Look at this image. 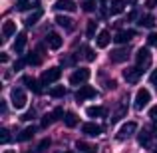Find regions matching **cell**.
<instances>
[{"label": "cell", "instance_id": "cell-1", "mask_svg": "<svg viewBox=\"0 0 157 153\" xmlns=\"http://www.w3.org/2000/svg\"><path fill=\"white\" fill-rule=\"evenodd\" d=\"M10 101H12V105H14L16 109H22V107H26V101H28L26 92H24L22 88H14V90L10 92Z\"/></svg>", "mask_w": 157, "mask_h": 153}, {"label": "cell", "instance_id": "cell-2", "mask_svg": "<svg viewBox=\"0 0 157 153\" xmlns=\"http://www.w3.org/2000/svg\"><path fill=\"white\" fill-rule=\"evenodd\" d=\"M149 101H151V94H149V90H145V88L137 90V94H135V109L141 111L143 107H147V103H149Z\"/></svg>", "mask_w": 157, "mask_h": 153}, {"label": "cell", "instance_id": "cell-3", "mask_svg": "<svg viewBox=\"0 0 157 153\" xmlns=\"http://www.w3.org/2000/svg\"><path fill=\"white\" fill-rule=\"evenodd\" d=\"M88 80H90V70L88 68H80V70H76V72L70 76V84L72 86H82Z\"/></svg>", "mask_w": 157, "mask_h": 153}, {"label": "cell", "instance_id": "cell-4", "mask_svg": "<svg viewBox=\"0 0 157 153\" xmlns=\"http://www.w3.org/2000/svg\"><path fill=\"white\" fill-rule=\"evenodd\" d=\"M60 76H62V70L54 66V68H48L46 72L42 74V80H40V82H42L44 86H50V84H54V82L60 80Z\"/></svg>", "mask_w": 157, "mask_h": 153}, {"label": "cell", "instance_id": "cell-5", "mask_svg": "<svg viewBox=\"0 0 157 153\" xmlns=\"http://www.w3.org/2000/svg\"><path fill=\"white\" fill-rule=\"evenodd\" d=\"M137 131V123L135 121H127V123H123L121 127H119V131H117V139L119 141H123V139H129L131 135Z\"/></svg>", "mask_w": 157, "mask_h": 153}, {"label": "cell", "instance_id": "cell-6", "mask_svg": "<svg viewBox=\"0 0 157 153\" xmlns=\"http://www.w3.org/2000/svg\"><path fill=\"white\" fill-rule=\"evenodd\" d=\"M135 62H137V66L141 70H145L147 66L151 64V54H149V50H147V48H139L137 54H135Z\"/></svg>", "mask_w": 157, "mask_h": 153}, {"label": "cell", "instance_id": "cell-7", "mask_svg": "<svg viewBox=\"0 0 157 153\" xmlns=\"http://www.w3.org/2000/svg\"><path fill=\"white\" fill-rule=\"evenodd\" d=\"M141 74H143V70L139 68V66H135V68H127V70H123V78H125V82H127V84H137V82H139V78H141Z\"/></svg>", "mask_w": 157, "mask_h": 153}, {"label": "cell", "instance_id": "cell-8", "mask_svg": "<svg viewBox=\"0 0 157 153\" xmlns=\"http://www.w3.org/2000/svg\"><path fill=\"white\" fill-rule=\"evenodd\" d=\"M90 98H96V90H94L92 86H82V88L76 92V100L78 101H86V100H90Z\"/></svg>", "mask_w": 157, "mask_h": 153}, {"label": "cell", "instance_id": "cell-9", "mask_svg": "<svg viewBox=\"0 0 157 153\" xmlns=\"http://www.w3.org/2000/svg\"><path fill=\"white\" fill-rule=\"evenodd\" d=\"M133 38H135V30H119L117 34H115L113 42L115 44H127V42H131Z\"/></svg>", "mask_w": 157, "mask_h": 153}, {"label": "cell", "instance_id": "cell-10", "mask_svg": "<svg viewBox=\"0 0 157 153\" xmlns=\"http://www.w3.org/2000/svg\"><path fill=\"white\" fill-rule=\"evenodd\" d=\"M127 58H129V52H127V48H117V50H113L109 54V60L113 62V64H121V62H125Z\"/></svg>", "mask_w": 157, "mask_h": 153}, {"label": "cell", "instance_id": "cell-11", "mask_svg": "<svg viewBox=\"0 0 157 153\" xmlns=\"http://www.w3.org/2000/svg\"><path fill=\"white\" fill-rule=\"evenodd\" d=\"M54 8L58 12H76V2L74 0H56Z\"/></svg>", "mask_w": 157, "mask_h": 153}, {"label": "cell", "instance_id": "cell-12", "mask_svg": "<svg viewBox=\"0 0 157 153\" xmlns=\"http://www.w3.org/2000/svg\"><path fill=\"white\" fill-rule=\"evenodd\" d=\"M46 44H48V48H52V50H60L62 44H64V40H62L60 34L50 32V34H48V38H46Z\"/></svg>", "mask_w": 157, "mask_h": 153}, {"label": "cell", "instance_id": "cell-13", "mask_svg": "<svg viewBox=\"0 0 157 153\" xmlns=\"http://www.w3.org/2000/svg\"><path fill=\"white\" fill-rule=\"evenodd\" d=\"M22 82L26 84V88H28V90H32L34 94H42V82L34 80V78H30V76H24V78H22Z\"/></svg>", "mask_w": 157, "mask_h": 153}, {"label": "cell", "instance_id": "cell-14", "mask_svg": "<svg viewBox=\"0 0 157 153\" xmlns=\"http://www.w3.org/2000/svg\"><path fill=\"white\" fill-rule=\"evenodd\" d=\"M82 131H84L86 135H90V137H98V135L101 133V127L98 125V123H84V125H82Z\"/></svg>", "mask_w": 157, "mask_h": 153}, {"label": "cell", "instance_id": "cell-15", "mask_svg": "<svg viewBox=\"0 0 157 153\" xmlns=\"http://www.w3.org/2000/svg\"><path fill=\"white\" fill-rule=\"evenodd\" d=\"M109 42H111V36H109V32H107V30H101L100 34H98V38H96V44H98V48H107V46H109Z\"/></svg>", "mask_w": 157, "mask_h": 153}, {"label": "cell", "instance_id": "cell-16", "mask_svg": "<svg viewBox=\"0 0 157 153\" xmlns=\"http://www.w3.org/2000/svg\"><path fill=\"white\" fill-rule=\"evenodd\" d=\"M56 24H58V26H62L64 30H74V20L68 18V16H64V14H58L56 16Z\"/></svg>", "mask_w": 157, "mask_h": 153}, {"label": "cell", "instance_id": "cell-17", "mask_svg": "<svg viewBox=\"0 0 157 153\" xmlns=\"http://www.w3.org/2000/svg\"><path fill=\"white\" fill-rule=\"evenodd\" d=\"M34 133H36V127H34V125H30V127H26V129L20 131V133L16 135V139H18V141H28V139L34 137Z\"/></svg>", "mask_w": 157, "mask_h": 153}, {"label": "cell", "instance_id": "cell-18", "mask_svg": "<svg viewBox=\"0 0 157 153\" xmlns=\"http://www.w3.org/2000/svg\"><path fill=\"white\" fill-rule=\"evenodd\" d=\"M24 46H26V34H24V32H20V34L16 36V40H14V52L16 54L24 52Z\"/></svg>", "mask_w": 157, "mask_h": 153}, {"label": "cell", "instance_id": "cell-19", "mask_svg": "<svg viewBox=\"0 0 157 153\" xmlns=\"http://www.w3.org/2000/svg\"><path fill=\"white\" fill-rule=\"evenodd\" d=\"M123 8H125V0H111V4H109L111 14H121Z\"/></svg>", "mask_w": 157, "mask_h": 153}, {"label": "cell", "instance_id": "cell-20", "mask_svg": "<svg viewBox=\"0 0 157 153\" xmlns=\"http://www.w3.org/2000/svg\"><path fill=\"white\" fill-rule=\"evenodd\" d=\"M12 34H16V24L12 22V20H8V22H4V26H2V36L4 38H10Z\"/></svg>", "mask_w": 157, "mask_h": 153}, {"label": "cell", "instance_id": "cell-21", "mask_svg": "<svg viewBox=\"0 0 157 153\" xmlns=\"http://www.w3.org/2000/svg\"><path fill=\"white\" fill-rule=\"evenodd\" d=\"M16 6H18V10H30V8L38 6V0H18Z\"/></svg>", "mask_w": 157, "mask_h": 153}, {"label": "cell", "instance_id": "cell-22", "mask_svg": "<svg viewBox=\"0 0 157 153\" xmlns=\"http://www.w3.org/2000/svg\"><path fill=\"white\" fill-rule=\"evenodd\" d=\"M139 26L141 28H153L155 26V18L151 14H145V16H141V18H139Z\"/></svg>", "mask_w": 157, "mask_h": 153}, {"label": "cell", "instance_id": "cell-23", "mask_svg": "<svg viewBox=\"0 0 157 153\" xmlns=\"http://www.w3.org/2000/svg\"><path fill=\"white\" fill-rule=\"evenodd\" d=\"M86 113H88V117H101V115H104V107H100V105H90L88 109H86Z\"/></svg>", "mask_w": 157, "mask_h": 153}, {"label": "cell", "instance_id": "cell-24", "mask_svg": "<svg viewBox=\"0 0 157 153\" xmlns=\"http://www.w3.org/2000/svg\"><path fill=\"white\" fill-rule=\"evenodd\" d=\"M64 123H66V127H76L78 125V115L72 113V111H70V113H66L64 115Z\"/></svg>", "mask_w": 157, "mask_h": 153}, {"label": "cell", "instance_id": "cell-25", "mask_svg": "<svg viewBox=\"0 0 157 153\" xmlns=\"http://www.w3.org/2000/svg\"><path fill=\"white\" fill-rule=\"evenodd\" d=\"M96 30H98V22L96 20H90L88 28H86V36H88V38H94V36H96Z\"/></svg>", "mask_w": 157, "mask_h": 153}, {"label": "cell", "instance_id": "cell-26", "mask_svg": "<svg viewBox=\"0 0 157 153\" xmlns=\"http://www.w3.org/2000/svg\"><path fill=\"white\" fill-rule=\"evenodd\" d=\"M40 18H42V10H40V8H38V10H36L34 14H30V16H28V18H26V24H28V26H34V24L38 22Z\"/></svg>", "mask_w": 157, "mask_h": 153}, {"label": "cell", "instance_id": "cell-27", "mask_svg": "<svg viewBox=\"0 0 157 153\" xmlns=\"http://www.w3.org/2000/svg\"><path fill=\"white\" fill-rule=\"evenodd\" d=\"M50 96H52V98H64V96H66L64 86H54V88L50 90Z\"/></svg>", "mask_w": 157, "mask_h": 153}, {"label": "cell", "instance_id": "cell-28", "mask_svg": "<svg viewBox=\"0 0 157 153\" xmlns=\"http://www.w3.org/2000/svg\"><path fill=\"white\" fill-rule=\"evenodd\" d=\"M149 139H151V133H147V131H141V133L137 135V143L139 145H149Z\"/></svg>", "mask_w": 157, "mask_h": 153}, {"label": "cell", "instance_id": "cell-29", "mask_svg": "<svg viewBox=\"0 0 157 153\" xmlns=\"http://www.w3.org/2000/svg\"><path fill=\"white\" fill-rule=\"evenodd\" d=\"M82 52H84V58L88 62H94L96 60V54H94V50L92 48H88V46H82Z\"/></svg>", "mask_w": 157, "mask_h": 153}, {"label": "cell", "instance_id": "cell-30", "mask_svg": "<svg viewBox=\"0 0 157 153\" xmlns=\"http://www.w3.org/2000/svg\"><path fill=\"white\" fill-rule=\"evenodd\" d=\"M0 143L2 145H6V143H10V133H8V129H0Z\"/></svg>", "mask_w": 157, "mask_h": 153}, {"label": "cell", "instance_id": "cell-31", "mask_svg": "<svg viewBox=\"0 0 157 153\" xmlns=\"http://www.w3.org/2000/svg\"><path fill=\"white\" fill-rule=\"evenodd\" d=\"M54 119H56V115H54V113H46V115L42 117V127L52 125V123H54Z\"/></svg>", "mask_w": 157, "mask_h": 153}, {"label": "cell", "instance_id": "cell-32", "mask_svg": "<svg viewBox=\"0 0 157 153\" xmlns=\"http://www.w3.org/2000/svg\"><path fill=\"white\" fill-rule=\"evenodd\" d=\"M50 145H52V141H50V139H42V141H40V145H38V149H36V151H38V153H44V151H46V149H48Z\"/></svg>", "mask_w": 157, "mask_h": 153}, {"label": "cell", "instance_id": "cell-33", "mask_svg": "<svg viewBox=\"0 0 157 153\" xmlns=\"http://www.w3.org/2000/svg\"><path fill=\"white\" fill-rule=\"evenodd\" d=\"M26 64L38 66V64H40V56H36V54H30V56H26Z\"/></svg>", "mask_w": 157, "mask_h": 153}, {"label": "cell", "instance_id": "cell-34", "mask_svg": "<svg viewBox=\"0 0 157 153\" xmlns=\"http://www.w3.org/2000/svg\"><path fill=\"white\" fill-rule=\"evenodd\" d=\"M84 10L86 12H94L96 10V2H94V0H86L84 2Z\"/></svg>", "mask_w": 157, "mask_h": 153}, {"label": "cell", "instance_id": "cell-35", "mask_svg": "<svg viewBox=\"0 0 157 153\" xmlns=\"http://www.w3.org/2000/svg\"><path fill=\"white\" fill-rule=\"evenodd\" d=\"M34 117H36V111H34V109L26 111V113L22 115V119H24V121H32V119H34Z\"/></svg>", "mask_w": 157, "mask_h": 153}, {"label": "cell", "instance_id": "cell-36", "mask_svg": "<svg viewBox=\"0 0 157 153\" xmlns=\"http://www.w3.org/2000/svg\"><path fill=\"white\" fill-rule=\"evenodd\" d=\"M76 147H78V149H80V151H86V153H90V151L94 149V147L86 145V143H82V141H78V143H76Z\"/></svg>", "mask_w": 157, "mask_h": 153}, {"label": "cell", "instance_id": "cell-37", "mask_svg": "<svg viewBox=\"0 0 157 153\" xmlns=\"http://www.w3.org/2000/svg\"><path fill=\"white\" fill-rule=\"evenodd\" d=\"M147 42H149V46H157V32H151L149 38H147Z\"/></svg>", "mask_w": 157, "mask_h": 153}, {"label": "cell", "instance_id": "cell-38", "mask_svg": "<svg viewBox=\"0 0 157 153\" xmlns=\"http://www.w3.org/2000/svg\"><path fill=\"white\" fill-rule=\"evenodd\" d=\"M54 115H56V119H64L62 115H66V113H64V109H62V107H56V109H54Z\"/></svg>", "mask_w": 157, "mask_h": 153}, {"label": "cell", "instance_id": "cell-39", "mask_svg": "<svg viewBox=\"0 0 157 153\" xmlns=\"http://www.w3.org/2000/svg\"><path fill=\"white\" fill-rule=\"evenodd\" d=\"M149 117L153 119V121H157V105H155V107H151V109H149Z\"/></svg>", "mask_w": 157, "mask_h": 153}, {"label": "cell", "instance_id": "cell-40", "mask_svg": "<svg viewBox=\"0 0 157 153\" xmlns=\"http://www.w3.org/2000/svg\"><path fill=\"white\" fill-rule=\"evenodd\" d=\"M149 80H151V84H153V86H157V70H155L153 74H151V78H149Z\"/></svg>", "mask_w": 157, "mask_h": 153}, {"label": "cell", "instance_id": "cell-41", "mask_svg": "<svg viewBox=\"0 0 157 153\" xmlns=\"http://www.w3.org/2000/svg\"><path fill=\"white\" fill-rule=\"evenodd\" d=\"M22 66H24V60H18V62H16V64H14V70H16V72H18V70L22 68Z\"/></svg>", "mask_w": 157, "mask_h": 153}, {"label": "cell", "instance_id": "cell-42", "mask_svg": "<svg viewBox=\"0 0 157 153\" xmlns=\"http://www.w3.org/2000/svg\"><path fill=\"white\" fill-rule=\"evenodd\" d=\"M155 4H157V0H147L145 6H147V8H155Z\"/></svg>", "mask_w": 157, "mask_h": 153}, {"label": "cell", "instance_id": "cell-43", "mask_svg": "<svg viewBox=\"0 0 157 153\" xmlns=\"http://www.w3.org/2000/svg\"><path fill=\"white\" fill-rule=\"evenodd\" d=\"M0 62H2V64H6V62H8V56H6V54H2V56H0Z\"/></svg>", "mask_w": 157, "mask_h": 153}, {"label": "cell", "instance_id": "cell-44", "mask_svg": "<svg viewBox=\"0 0 157 153\" xmlns=\"http://www.w3.org/2000/svg\"><path fill=\"white\" fill-rule=\"evenodd\" d=\"M62 153H72V151H62Z\"/></svg>", "mask_w": 157, "mask_h": 153}, {"label": "cell", "instance_id": "cell-45", "mask_svg": "<svg viewBox=\"0 0 157 153\" xmlns=\"http://www.w3.org/2000/svg\"><path fill=\"white\" fill-rule=\"evenodd\" d=\"M155 153H157V147H155Z\"/></svg>", "mask_w": 157, "mask_h": 153}, {"label": "cell", "instance_id": "cell-46", "mask_svg": "<svg viewBox=\"0 0 157 153\" xmlns=\"http://www.w3.org/2000/svg\"><path fill=\"white\" fill-rule=\"evenodd\" d=\"M90 153H94V151H90Z\"/></svg>", "mask_w": 157, "mask_h": 153}]
</instances>
